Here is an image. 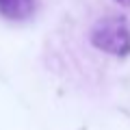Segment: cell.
Instances as JSON below:
<instances>
[{
	"instance_id": "1",
	"label": "cell",
	"mask_w": 130,
	"mask_h": 130,
	"mask_svg": "<svg viewBox=\"0 0 130 130\" xmlns=\"http://www.w3.org/2000/svg\"><path fill=\"white\" fill-rule=\"evenodd\" d=\"M85 43L91 59L121 63L130 56V20L117 7H102L89 18Z\"/></svg>"
},
{
	"instance_id": "2",
	"label": "cell",
	"mask_w": 130,
	"mask_h": 130,
	"mask_svg": "<svg viewBox=\"0 0 130 130\" xmlns=\"http://www.w3.org/2000/svg\"><path fill=\"white\" fill-rule=\"evenodd\" d=\"M35 0H0V15L9 22H24L35 15Z\"/></svg>"
},
{
	"instance_id": "3",
	"label": "cell",
	"mask_w": 130,
	"mask_h": 130,
	"mask_svg": "<svg viewBox=\"0 0 130 130\" xmlns=\"http://www.w3.org/2000/svg\"><path fill=\"white\" fill-rule=\"evenodd\" d=\"M111 2L119 9H130V0H111Z\"/></svg>"
}]
</instances>
